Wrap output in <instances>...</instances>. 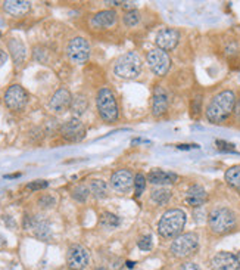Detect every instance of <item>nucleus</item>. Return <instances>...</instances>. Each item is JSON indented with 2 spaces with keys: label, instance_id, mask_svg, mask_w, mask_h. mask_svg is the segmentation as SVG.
Here are the masks:
<instances>
[{
  "label": "nucleus",
  "instance_id": "obj_1",
  "mask_svg": "<svg viewBox=\"0 0 240 270\" xmlns=\"http://www.w3.org/2000/svg\"><path fill=\"white\" fill-rule=\"evenodd\" d=\"M236 105V96L232 90H224L214 96L206 108V118L211 123H222L234 109Z\"/></svg>",
  "mask_w": 240,
  "mask_h": 270
},
{
  "label": "nucleus",
  "instance_id": "obj_2",
  "mask_svg": "<svg viewBox=\"0 0 240 270\" xmlns=\"http://www.w3.org/2000/svg\"><path fill=\"white\" fill-rule=\"evenodd\" d=\"M184 226H186V213L183 210L178 208L168 210L160 217L158 223V233L164 239H172V238L176 239L178 235H182Z\"/></svg>",
  "mask_w": 240,
  "mask_h": 270
},
{
  "label": "nucleus",
  "instance_id": "obj_3",
  "mask_svg": "<svg viewBox=\"0 0 240 270\" xmlns=\"http://www.w3.org/2000/svg\"><path fill=\"white\" fill-rule=\"evenodd\" d=\"M208 223H210V229L212 230L215 235L230 233L238 226L236 214L227 207L214 208L212 211L210 213V216H208Z\"/></svg>",
  "mask_w": 240,
  "mask_h": 270
},
{
  "label": "nucleus",
  "instance_id": "obj_4",
  "mask_svg": "<svg viewBox=\"0 0 240 270\" xmlns=\"http://www.w3.org/2000/svg\"><path fill=\"white\" fill-rule=\"evenodd\" d=\"M114 71L120 79L133 80L142 71V59L136 52L121 55L114 64Z\"/></svg>",
  "mask_w": 240,
  "mask_h": 270
},
{
  "label": "nucleus",
  "instance_id": "obj_5",
  "mask_svg": "<svg viewBox=\"0 0 240 270\" xmlns=\"http://www.w3.org/2000/svg\"><path fill=\"white\" fill-rule=\"evenodd\" d=\"M96 107H98L99 115L102 117L104 121L114 123V121L118 120V115H120L118 102H116V98H115V95L112 93V90H109L108 87H102V89L98 92Z\"/></svg>",
  "mask_w": 240,
  "mask_h": 270
},
{
  "label": "nucleus",
  "instance_id": "obj_6",
  "mask_svg": "<svg viewBox=\"0 0 240 270\" xmlns=\"http://www.w3.org/2000/svg\"><path fill=\"white\" fill-rule=\"evenodd\" d=\"M199 248V238L196 233H182L178 235L170 246V251L177 258H187L193 255Z\"/></svg>",
  "mask_w": 240,
  "mask_h": 270
},
{
  "label": "nucleus",
  "instance_id": "obj_7",
  "mask_svg": "<svg viewBox=\"0 0 240 270\" xmlns=\"http://www.w3.org/2000/svg\"><path fill=\"white\" fill-rule=\"evenodd\" d=\"M66 54L70 56L71 62L77 64V65H82L88 61L90 58V45L86 39L82 37H76L70 42Z\"/></svg>",
  "mask_w": 240,
  "mask_h": 270
},
{
  "label": "nucleus",
  "instance_id": "obj_8",
  "mask_svg": "<svg viewBox=\"0 0 240 270\" xmlns=\"http://www.w3.org/2000/svg\"><path fill=\"white\" fill-rule=\"evenodd\" d=\"M28 102V93L26 89L20 84H14L10 86L6 93H4V104L6 107L12 111H21L27 105Z\"/></svg>",
  "mask_w": 240,
  "mask_h": 270
},
{
  "label": "nucleus",
  "instance_id": "obj_9",
  "mask_svg": "<svg viewBox=\"0 0 240 270\" xmlns=\"http://www.w3.org/2000/svg\"><path fill=\"white\" fill-rule=\"evenodd\" d=\"M90 263L88 251L81 245H71L66 254V264L71 270H84Z\"/></svg>",
  "mask_w": 240,
  "mask_h": 270
},
{
  "label": "nucleus",
  "instance_id": "obj_10",
  "mask_svg": "<svg viewBox=\"0 0 240 270\" xmlns=\"http://www.w3.org/2000/svg\"><path fill=\"white\" fill-rule=\"evenodd\" d=\"M146 61H148L150 70L158 76H165L170 70V65H171L170 56L166 55V52H164L160 49L150 51L146 56Z\"/></svg>",
  "mask_w": 240,
  "mask_h": 270
},
{
  "label": "nucleus",
  "instance_id": "obj_11",
  "mask_svg": "<svg viewBox=\"0 0 240 270\" xmlns=\"http://www.w3.org/2000/svg\"><path fill=\"white\" fill-rule=\"evenodd\" d=\"M60 135L70 142H80L86 136V127L78 118H71L62 124Z\"/></svg>",
  "mask_w": 240,
  "mask_h": 270
},
{
  "label": "nucleus",
  "instance_id": "obj_12",
  "mask_svg": "<svg viewBox=\"0 0 240 270\" xmlns=\"http://www.w3.org/2000/svg\"><path fill=\"white\" fill-rule=\"evenodd\" d=\"M134 177L136 176H133V173L130 170H118L110 177V186L122 193L130 192L134 185Z\"/></svg>",
  "mask_w": 240,
  "mask_h": 270
},
{
  "label": "nucleus",
  "instance_id": "obj_13",
  "mask_svg": "<svg viewBox=\"0 0 240 270\" xmlns=\"http://www.w3.org/2000/svg\"><path fill=\"white\" fill-rule=\"evenodd\" d=\"M212 270H240L239 260L234 254L221 251L218 252L211 261Z\"/></svg>",
  "mask_w": 240,
  "mask_h": 270
},
{
  "label": "nucleus",
  "instance_id": "obj_14",
  "mask_svg": "<svg viewBox=\"0 0 240 270\" xmlns=\"http://www.w3.org/2000/svg\"><path fill=\"white\" fill-rule=\"evenodd\" d=\"M178 39H180V36H178L177 30L164 28V30H160V33L156 34L155 42H156V45H158V48H160V51L165 52V51H172L177 46Z\"/></svg>",
  "mask_w": 240,
  "mask_h": 270
},
{
  "label": "nucleus",
  "instance_id": "obj_15",
  "mask_svg": "<svg viewBox=\"0 0 240 270\" xmlns=\"http://www.w3.org/2000/svg\"><path fill=\"white\" fill-rule=\"evenodd\" d=\"M71 104H72V96H71L70 90L65 87H60L52 96L49 107L54 112H64L68 108H71Z\"/></svg>",
  "mask_w": 240,
  "mask_h": 270
},
{
  "label": "nucleus",
  "instance_id": "obj_16",
  "mask_svg": "<svg viewBox=\"0 0 240 270\" xmlns=\"http://www.w3.org/2000/svg\"><path fill=\"white\" fill-rule=\"evenodd\" d=\"M168 109V95L165 92L164 87L156 86L154 90V101H152V112L155 117H160L162 114H165V111Z\"/></svg>",
  "mask_w": 240,
  "mask_h": 270
},
{
  "label": "nucleus",
  "instance_id": "obj_17",
  "mask_svg": "<svg viewBox=\"0 0 240 270\" xmlns=\"http://www.w3.org/2000/svg\"><path fill=\"white\" fill-rule=\"evenodd\" d=\"M3 9L6 14L18 18V17H24L26 14L30 12L31 3L27 0H8L3 3Z\"/></svg>",
  "mask_w": 240,
  "mask_h": 270
},
{
  "label": "nucleus",
  "instance_id": "obj_18",
  "mask_svg": "<svg viewBox=\"0 0 240 270\" xmlns=\"http://www.w3.org/2000/svg\"><path fill=\"white\" fill-rule=\"evenodd\" d=\"M206 201V190L200 185H192L186 192V202L188 205L199 208L205 204Z\"/></svg>",
  "mask_w": 240,
  "mask_h": 270
},
{
  "label": "nucleus",
  "instance_id": "obj_19",
  "mask_svg": "<svg viewBox=\"0 0 240 270\" xmlns=\"http://www.w3.org/2000/svg\"><path fill=\"white\" fill-rule=\"evenodd\" d=\"M148 180L154 185H172L178 180V176L176 173H170L164 170H154L149 173Z\"/></svg>",
  "mask_w": 240,
  "mask_h": 270
},
{
  "label": "nucleus",
  "instance_id": "obj_20",
  "mask_svg": "<svg viewBox=\"0 0 240 270\" xmlns=\"http://www.w3.org/2000/svg\"><path fill=\"white\" fill-rule=\"evenodd\" d=\"M116 12L115 11H102L92 18V26L94 28L112 27L116 23Z\"/></svg>",
  "mask_w": 240,
  "mask_h": 270
},
{
  "label": "nucleus",
  "instance_id": "obj_21",
  "mask_svg": "<svg viewBox=\"0 0 240 270\" xmlns=\"http://www.w3.org/2000/svg\"><path fill=\"white\" fill-rule=\"evenodd\" d=\"M8 46H9V51L12 54L15 64L21 65L24 62V59H26V46H24V43L21 40H18V39H10Z\"/></svg>",
  "mask_w": 240,
  "mask_h": 270
},
{
  "label": "nucleus",
  "instance_id": "obj_22",
  "mask_svg": "<svg viewBox=\"0 0 240 270\" xmlns=\"http://www.w3.org/2000/svg\"><path fill=\"white\" fill-rule=\"evenodd\" d=\"M34 233L38 239L42 241H49L52 238V229H50V224L46 221V220H40L37 217H34Z\"/></svg>",
  "mask_w": 240,
  "mask_h": 270
},
{
  "label": "nucleus",
  "instance_id": "obj_23",
  "mask_svg": "<svg viewBox=\"0 0 240 270\" xmlns=\"http://www.w3.org/2000/svg\"><path fill=\"white\" fill-rule=\"evenodd\" d=\"M88 190L98 199L106 198L108 193H109V188H108L106 182H104V180H92L90 185H88Z\"/></svg>",
  "mask_w": 240,
  "mask_h": 270
},
{
  "label": "nucleus",
  "instance_id": "obj_24",
  "mask_svg": "<svg viewBox=\"0 0 240 270\" xmlns=\"http://www.w3.org/2000/svg\"><path fill=\"white\" fill-rule=\"evenodd\" d=\"M99 224L106 230H112V229H116L121 224V220L116 214L106 211V213H102L100 217H99Z\"/></svg>",
  "mask_w": 240,
  "mask_h": 270
},
{
  "label": "nucleus",
  "instance_id": "obj_25",
  "mask_svg": "<svg viewBox=\"0 0 240 270\" xmlns=\"http://www.w3.org/2000/svg\"><path fill=\"white\" fill-rule=\"evenodd\" d=\"M226 182L233 188H240V165H233L226 171Z\"/></svg>",
  "mask_w": 240,
  "mask_h": 270
},
{
  "label": "nucleus",
  "instance_id": "obj_26",
  "mask_svg": "<svg viewBox=\"0 0 240 270\" xmlns=\"http://www.w3.org/2000/svg\"><path fill=\"white\" fill-rule=\"evenodd\" d=\"M152 201L156 202V204H166L171 198V190L165 189V188H158V189L152 190V195H150Z\"/></svg>",
  "mask_w": 240,
  "mask_h": 270
},
{
  "label": "nucleus",
  "instance_id": "obj_27",
  "mask_svg": "<svg viewBox=\"0 0 240 270\" xmlns=\"http://www.w3.org/2000/svg\"><path fill=\"white\" fill-rule=\"evenodd\" d=\"M88 107V102L84 96H77V98H72V104H71V111L76 114V115H81L86 109Z\"/></svg>",
  "mask_w": 240,
  "mask_h": 270
},
{
  "label": "nucleus",
  "instance_id": "obj_28",
  "mask_svg": "<svg viewBox=\"0 0 240 270\" xmlns=\"http://www.w3.org/2000/svg\"><path fill=\"white\" fill-rule=\"evenodd\" d=\"M140 23V14L136 11V9H132L128 12H126L124 15V24L128 26V27H134Z\"/></svg>",
  "mask_w": 240,
  "mask_h": 270
},
{
  "label": "nucleus",
  "instance_id": "obj_29",
  "mask_svg": "<svg viewBox=\"0 0 240 270\" xmlns=\"http://www.w3.org/2000/svg\"><path fill=\"white\" fill-rule=\"evenodd\" d=\"M88 195H90L88 186H82V185H81V186H77L76 189L72 190V198H74L76 201H78V202L87 201Z\"/></svg>",
  "mask_w": 240,
  "mask_h": 270
},
{
  "label": "nucleus",
  "instance_id": "obj_30",
  "mask_svg": "<svg viewBox=\"0 0 240 270\" xmlns=\"http://www.w3.org/2000/svg\"><path fill=\"white\" fill-rule=\"evenodd\" d=\"M146 188V179L143 174H137L134 177V189H136V195L140 196L143 193V190Z\"/></svg>",
  "mask_w": 240,
  "mask_h": 270
},
{
  "label": "nucleus",
  "instance_id": "obj_31",
  "mask_svg": "<svg viewBox=\"0 0 240 270\" xmlns=\"http://www.w3.org/2000/svg\"><path fill=\"white\" fill-rule=\"evenodd\" d=\"M138 248L142 249V251H149L150 248H152V236L150 235H144V236H142L140 239H138Z\"/></svg>",
  "mask_w": 240,
  "mask_h": 270
},
{
  "label": "nucleus",
  "instance_id": "obj_32",
  "mask_svg": "<svg viewBox=\"0 0 240 270\" xmlns=\"http://www.w3.org/2000/svg\"><path fill=\"white\" fill-rule=\"evenodd\" d=\"M54 202H56V199H54V196H50V195H44V196H42V198L38 199V204H40V207H43V208H50V207H54Z\"/></svg>",
  "mask_w": 240,
  "mask_h": 270
},
{
  "label": "nucleus",
  "instance_id": "obj_33",
  "mask_svg": "<svg viewBox=\"0 0 240 270\" xmlns=\"http://www.w3.org/2000/svg\"><path fill=\"white\" fill-rule=\"evenodd\" d=\"M48 182L46 180H36V182H31L30 185H27V189L30 190H40L48 188Z\"/></svg>",
  "mask_w": 240,
  "mask_h": 270
},
{
  "label": "nucleus",
  "instance_id": "obj_34",
  "mask_svg": "<svg viewBox=\"0 0 240 270\" xmlns=\"http://www.w3.org/2000/svg\"><path fill=\"white\" fill-rule=\"evenodd\" d=\"M216 146L221 151H227V152H233L234 151V145L233 143H227L224 140H216Z\"/></svg>",
  "mask_w": 240,
  "mask_h": 270
},
{
  "label": "nucleus",
  "instance_id": "obj_35",
  "mask_svg": "<svg viewBox=\"0 0 240 270\" xmlns=\"http://www.w3.org/2000/svg\"><path fill=\"white\" fill-rule=\"evenodd\" d=\"M178 270H200V267H199L196 263H192V261H188V263L182 264V267H180Z\"/></svg>",
  "mask_w": 240,
  "mask_h": 270
},
{
  "label": "nucleus",
  "instance_id": "obj_36",
  "mask_svg": "<svg viewBox=\"0 0 240 270\" xmlns=\"http://www.w3.org/2000/svg\"><path fill=\"white\" fill-rule=\"evenodd\" d=\"M200 105H202V99L200 98H196L194 101H193V112H199V109H200Z\"/></svg>",
  "mask_w": 240,
  "mask_h": 270
},
{
  "label": "nucleus",
  "instance_id": "obj_37",
  "mask_svg": "<svg viewBox=\"0 0 240 270\" xmlns=\"http://www.w3.org/2000/svg\"><path fill=\"white\" fill-rule=\"evenodd\" d=\"M6 59H8V55H6V52H3V51L0 49V67L6 62Z\"/></svg>",
  "mask_w": 240,
  "mask_h": 270
},
{
  "label": "nucleus",
  "instance_id": "obj_38",
  "mask_svg": "<svg viewBox=\"0 0 240 270\" xmlns=\"http://www.w3.org/2000/svg\"><path fill=\"white\" fill-rule=\"evenodd\" d=\"M233 111H234L236 117H238V118L240 120V99L238 101V102H236V105H234V109H233Z\"/></svg>",
  "mask_w": 240,
  "mask_h": 270
},
{
  "label": "nucleus",
  "instance_id": "obj_39",
  "mask_svg": "<svg viewBox=\"0 0 240 270\" xmlns=\"http://www.w3.org/2000/svg\"><path fill=\"white\" fill-rule=\"evenodd\" d=\"M238 260H239V266H240V251H239V254H238Z\"/></svg>",
  "mask_w": 240,
  "mask_h": 270
},
{
  "label": "nucleus",
  "instance_id": "obj_40",
  "mask_svg": "<svg viewBox=\"0 0 240 270\" xmlns=\"http://www.w3.org/2000/svg\"><path fill=\"white\" fill-rule=\"evenodd\" d=\"M96 270H106V269H104V267H98Z\"/></svg>",
  "mask_w": 240,
  "mask_h": 270
}]
</instances>
